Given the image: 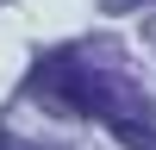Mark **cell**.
I'll return each mask as SVG.
<instances>
[{"label":"cell","instance_id":"6da1fadb","mask_svg":"<svg viewBox=\"0 0 156 150\" xmlns=\"http://www.w3.org/2000/svg\"><path fill=\"white\" fill-rule=\"evenodd\" d=\"M31 94L56 112H100L112 131L125 138L131 150H156V131H150V112H125V75H100L75 56H50L44 69L31 75Z\"/></svg>","mask_w":156,"mask_h":150},{"label":"cell","instance_id":"7a4b0ae2","mask_svg":"<svg viewBox=\"0 0 156 150\" xmlns=\"http://www.w3.org/2000/svg\"><path fill=\"white\" fill-rule=\"evenodd\" d=\"M0 150H19V144H6V138H0Z\"/></svg>","mask_w":156,"mask_h":150}]
</instances>
